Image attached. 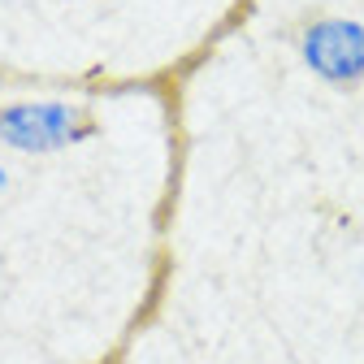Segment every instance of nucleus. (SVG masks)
Here are the masks:
<instances>
[{
    "mask_svg": "<svg viewBox=\"0 0 364 364\" xmlns=\"http://www.w3.org/2000/svg\"><path fill=\"white\" fill-rule=\"evenodd\" d=\"M100 134V117L74 100H14L0 105V144L14 152H61Z\"/></svg>",
    "mask_w": 364,
    "mask_h": 364,
    "instance_id": "nucleus-1",
    "label": "nucleus"
},
{
    "mask_svg": "<svg viewBox=\"0 0 364 364\" xmlns=\"http://www.w3.org/2000/svg\"><path fill=\"white\" fill-rule=\"evenodd\" d=\"M299 57L321 82L355 91L364 82V22L343 14L308 18L299 26Z\"/></svg>",
    "mask_w": 364,
    "mask_h": 364,
    "instance_id": "nucleus-2",
    "label": "nucleus"
},
{
    "mask_svg": "<svg viewBox=\"0 0 364 364\" xmlns=\"http://www.w3.org/2000/svg\"><path fill=\"white\" fill-rule=\"evenodd\" d=\"M0 191H5V169H0Z\"/></svg>",
    "mask_w": 364,
    "mask_h": 364,
    "instance_id": "nucleus-3",
    "label": "nucleus"
}]
</instances>
